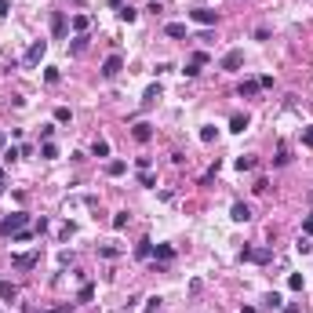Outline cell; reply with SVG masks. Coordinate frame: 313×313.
<instances>
[{"mask_svg":"<svg viewBox=\"0 0 313 313\" xmlns=\"http://www.w3.org/2000/svg\"><path fill=\"white\" fill-rule=\"evenodd\" d=\"M26 222H30V215H26V211H11V215H4V219H0V237H15V233H22Z\"/></svg>","mask_w":313,"mask_h":313,"instance_id":"6da1fadb","label":"cell"},{"mask_svg":"<svg viewBox=\"0 0 313 313\" xmlns=\"http://www.w3.org/2000/svg\"><path fill=\"white\" fill-rule=\"evenodd\" d=\"M241 259H244V262H259V266H262V262H270V259H273V251H270V248H244Z\"/></svg>","mask_w":313,"mask_h":313,"instance_id":"7a4b0ae2","label":"cell"},{"mask_svg":"<svg viewBox=\"0 0 313 313\" xmlns=\"http://www.w3.org/2000/svg\"><path fill=\"white\" fill-rule=\"evenodd\" d=\"M44 55H48V44H44V40H33L30 51H26V66H40Z\"/></svg>","mask_w":313,"mask_h":313,"instance_id":"3957f363","label":"cell"},{"mask_svg":"<svg viewBox=\"0 0 313 313\" xmlns=\"http://www.w3.org/2000/svg\"><path fill=\"white\" fill-rule=\"evenodd\" d=\"M219 66H222V69H229V73H233V69H241V66H244V51H241V48L226 51V55H222V62H219Z\"/></svg>","mask_w":313,"mask_h":313,"instance_id":"277c9868","label":"cell"},{"mask_svg":"<svg viewBox=\"0 0 313 313\" xmlns=\"http://www.w3.org/2000/svg\"><path fill=\"white\" fill-rule=\"evenodd\" d=\"M204 62H208V51H193V55H189V62H186V69H182V73H186V77H197Z\"/></svg>","mask_w":313,"mask_h":313,"instance_id":"5b68a950","label":"cell"},{"mask_svg":"<svg viewBox=\"0 0 313 313\" xmlns=\"http://www.w3.org/2000/svg\"><path fill=\"white\" fill-rule=\"evenodd\" d=\"M15 270H33L36 262H40V251H26V255H15Z\"/></svg>","mask_w":313,"mask_h":313,"instance_id":"8992f818","label":"cell"},{"mask_svg":"<svg viewBox=\"0 0 313 313\" xmlns=\"http://www.w3.org/2000/svg\"><path fill=\"white\" fill-rule=\"evenodd\" d=\"M121 66H124L121 55H109V59L102 62V77H117V73H121Z\"/></svg>","mask_w":313,"mask_h":313,"instance_id":"52a82bcc","label":"cell"},{"mask_svg":"<svg viewBox=\"0 0 313 313\" xmlns=\"http://www.w3.org/2000/svg\"><path fill=\"white\" fill-rule=\"evenodd\" d=\"M229 219H233V222H248V219H251V208H248L244 200H237V204L229 208Z\"/></svg>","mask_w":313,"mask_h":313,"instance_id":"ba28073f","label":"cell"},{"mask_svg":"<svg viewBox=\"0 0 313 313\" xmlns=\"http://www.w3.org/2000/svg\"><path fill=\"white\" fill-rule=\"evenodd\" d=\"M193 22H200V26H215V22H219V15L211 11V7H197V11H193Z\"/></svg>","mask_w":313,"mask_h":313,"instance_id":"9c48e42d","label":"cell"},{"mask_svg":"<svg viewBox=\"0 0 313 313\" xmlns=\"http://www.w3.org/2000/svg\"><path fill=\"white\" fill-rule=\"evenodd\" d=\"M51 33L55 36H66V15H62V11L51 15Z\"/></svg>","mask_w":313,"mask_h":313,"instance_id":"30bf717a","label":"cell"},{"mask_svg":"<svg viewBox=\"0 0 313 313\" xmlns=\"http://www.w3.org/2000/svg\"><path fill=\"white\" fill-rule=\"evenodd\" d=\"M229 131H237V135L248 131V113H233L229 117Z\"/></svg>","mask_w":313,"mask_h":313,"instance_id":"8fae6325","label":"cell"},{"mask_svg":"<svg viewBox=\"0 0 313 313\" xmlns=\"http://www.w3.org/2000/svg\"><path fill=\"white\" fill-rule=\"evenodd\" d=\"M0 299H4V302H15L18 299V288L11 281H0Z\"/></svg>","mask_w":313,"mask_h":313,"instance_id":"7c38bea8","label":"cell"},{"mask_svg":"<svg viewBox=\"0 0 313 313\" xmlns=\"http://www.w3.org/2000/svg\"><path fill=\"white\" fill-rule=\"evenodd\" d=\"M131 135H135V142H150V139H153V127H150V124H135Z\"/></svg>","mask_w":313,"mask_h":313,"instance_id":"4fadbf2b","label":"cell"},{"mask_svg":"<svg viewBox=\"0 0 313 313\" xmlns=\"http://www.w3.org/2000/svg\"><path fill=\"white\" fill-rule=\"evenodd\" d=\"M124 171H127V164H124V160H109V164H106V175H109V179H121Z\"/></svg>","mask_w":313,"mask_h":313,"instance_id":"5bb4252c","label":"cell"},{"mask_svg":"<svg viewBox=\"0 0 313 313\" xmlns=\"http://www.w3.org/2000/svg\"><path fill=\"white\" fill-rule=\"evenodd\" d=\"M156 98H160V84H150V88H146V95H142V106H153Z\"/></svg>","mask_w":313,"mask_h":313,"instance_id":"9a60e30c","label":"cell"},{"mask_svg":"<svg viewBox=\"0 0 313 313\" xmlns=\"http://www.w3.org/2000/svg\"><path fill=\"white\" fill-rule=\"evenodd\" d=\"M117 15H121V22H135L139 18V11H135L131 4H124V7H117Z\"/></svg>","mask_w":313,"mask_h":313,"instance_id":"2e32d148","label":"cell"},{"mask_svg":"<svg viewBox=\"0 0 313 313\" xmlns=\"http://www.w3.org/2000/svg\"><path fill=\"white\" fill-rule=\"evenodd\" d=\"M156 259H160V262H171V259H175V248H168V244H156Z\"/></svg>","mask_w":313,"mask_h":313,"instance_id":"e0dca14e","label":"cell"},{"mask_svg":"<svg viewBox=\"0 0 313 313\" xmlns=\"http://www.w3.org/2000/svg\"><path fill=\"white\" fill-rule=\"evenodd\" d=\"M69 26H73L77 33H84L88 26H91V18H88V15H73V22H69Z\"/></svg>","mask_w":313,"mask_h":313,"instance_id":"ac0fdd59","label":"cell"},{"mask_svg":"<svg viewBox=\"0 0 313 313\" xmlns=\"http://www.w3.org/2000/svg\"><path fill=\"white\" fill-rule=\"evenodd\" d=\"M164 33H168V36H186V26H182V22H168V26H164Z\"/></svg>","mask_w":313,"mask_h":313,"instance_id":"d6986e66","label":"cell"},{"mask_svg":"<svg viewBox=\"0 0 313 313\" xmlns=\"http://www.w3.org/2000/svg\"><path fill=\"white\" fill-rule=\"evenodd\" d=\"M91 153H95V156H109V142H106V139H95V146H91Z\"/></svg>","mask_w":313,"mask_h":313,"instance_id":"ffe728a7","label":"cell"},{"mask_svg":"<svg viewBox=\"0 0 313 313\" xmlns=\"http://www.w3.org/2000/svg\"><path fill=\"white\" fill-rule=\"evenodd\" d=\"M84 48H88V36H84V33H80V36H77V40H73V44H69V51H73V55H84Z\"/></svg>","mask_w":313,"mask_h":313,"instance_id":"44dd1931","label":"cell"},{"mask_svg":"<svg viewBox=\"0 0 313 313\" xmlns=\"http://www.w3.org/2000/svg\"><path fill=\"white\" fill-rule=\"evenodd\" d=\"M255 91H259V80H244V84H241V98L255 95Z\"/></svg>","mask_w":313,"mask_h":313,"instance_id":"7402d4cb","label":"cell"},{"mask_svg":"<svg viewBox=\"0 0 313 313\" xmlns=\"http://www.w3.org/2000/svg\"><path fill=\"white\" fill-rule=\"evenodd\" d=\"M135 255H139V259H150V255H153V244H150V241H139V248H135Z\"/></svg>","mask_w":313,"mask_h":313,"instance_id":"603a6c76","label":"cell"},{"mask_svg":"<svg viewBox=\"0 0 313 313\" xmlns=\"http://www.w3.org/2000/svg\"><path fill=\"white\" fill-rule=\"evenodd\" d=\"M255 168V156H237V171H251Z\"/></svg>","mask_w":313,"mask_h":313,"instance_id":"cb8c5ba5","label":"cell"},{"mask_svg":"<svg viewBox=\"0 0 313 313\" xmlns=\"http://www.w3.org/2000/svg\"><path fill=\"white\" fill-rule=\"evenodd\" d=\"M44 160H55V156H59V146H55V142H44Z\"/></svg>","mask_w":313,"mask_h":313,"instance_id":"d4e9b609","label":"cell"},{"mask_svg":"<svg viewBox=\"0 0 313 313\" xmlns=\"http://www.w3.org/2000/svg\"><path fill=\"white\" fill-rule=\"evenodd\" d=\"M291 156H288V142H281V150H277V168H284Z\"/></svg>","mask_w":313,"mask_h":313,"instance_id":"484cf974","label":"cell"},{"mask_svg":"<svg viewBox=\"0 0 313 313\" xmlns=\"http://www.w3.org/2000/svg\"><path fill=\"white\" fill-rule=\"evenodd\" d=\"M302 284H306V281H302V273H291V277H288V288L291 291H302Z\"/></svg>","mask_w":313,"mask_h":313,"instance_id":"4316f807","label":"cell"},{"mask_svg":"<svg viewBox=\"0 0 313 313\" xmlns=\"http://www.w3.org/2000/svg\"><path fill=\"white\" fill-rule=\"evenodd\" d=\"M55 121H59V124H69L73 117H69V109H66V106H59V109H55Z\"/></svg>","mask_w":313,"mask_h":313,"instance_id":"83f0119b","label":"cell"},{"mask_svg":"<svg viewBox=\"0 0 313 313\" xmlns=\"http://www.w3.org/2000/svg\"><path fill=\"white\" fill-rule=\"evenodd\" d=\"M127 226V211H117L113 215V229H124Z\"/></svg>","mask_w":313,"mask_h":313,"instance_id":"f1b7e54d","label":"cell"},{"mask_svg":"<svg viewBox=\"0 0 313 313\" xmlns=\"http://www.w3.org/2000/svg\"><path fill=\"white\" fill-rule=\"evenodd\" d=\"M200 142H215V127H200Z\"/></svg>","mask_w":313,"mask_h":313,"instance_id":"f546056e","label":"cell"},{"mask_svg":"<svg viewBox=\"0 0 313 313\" xmlns=\"http://www.w3.org/2000/svg\"><path fill=\"white\" fill-rule=\"evenodd\" d=\"M59 77H62L59 69H44V80H48V84H59Z\"/></svg>","mask_w":313,"mask_h":313,"instance_id":"4dcf8cb0","label":"cell"},{"mask_svg":"<svg viewBox=\"0 0 313 313\" xmlns=\"http://www.w3.org/2000/svg\"><path fill=\"white\" fill-rule=\"evenodd\" d=\"M295 248H299V251H302V255H310V251H313V244H310V237H302V241H299Z\"/></svg>","mask_w":313,"mask_h":313,"instance_id":"1f68e13d","label":"cell"},{"mask_svg":"<svg viewBox=\"0 0 313 313\" xmlns=\"http://www.w3.org/2000/svg\"><path fill=\"white\" fill-rule=\"evenodd\" d=\"M73 233H77V226H73V222H66V226H62V241H69Z\"/></svg>","mask_w":313,"mask_h":313,"instance_id":"d6a6232c","label":"cell"},{"mask_svg":"<svg viewBox=\"0 0 313 313\" xmlns=\"http://www.w3.org/2000/svg\"><path fill=\"white\" fill-rule=\"evenodd\" d=\"M139 182H142V186H156V179H153L150 171H142V175H139Z\"/></svg>","mask_w":313,"mask_h":313,"instance_id":"836d02e7","label":"cell"},{"mask_svg":"<svg viewBox=\"0 0 313 313\" xmlns=\"http://www.w3.org/2000/svg\"><path fill=\"white\" fill-rule=\"evenodd\" d=\"M91 295H95V288H91V284H84V288H80V302H88Z\"/></svg>","mask_w":313,"mask_h":313,"instance_id":"e575fe53","label":"cell"},{"mask_svg":"<svg viewBox=\"0 0 313 313\" xmlns=\"http://www.w3.org/2000/svg\"><path fill=\"white\" fill-rule=\"evenodd\" d=\"M146 310L156 313V310H160V299H156V295H153V299H146Z\"/></svg>","mask_w":313,"mask_h":313,"instance_id":"d590c367","label":"cell"},{"mask_svg":"<svg viewBox=\"0 0 313 313\" xmlns=\"http://www.w3.org/2000/svg\"><path fill=\"white\" fill-rule=\"evenodd\" d=\"M302 233H306V237H313V215L306 219V222H302Z\"/></svg>","mask_w":313,"mask_h":313,"instance_id":"8d00e7d4","label":"cell"},{"mask_svg":"<svg viewBox=\"0 0 313 313\" xmlns=\"http://www.w3.org/2000/svg\"><path fill=\"white\" fill-rule=\"evenodd\" d=\"M302 142H306V146H313V127H306V131H302Z\"/></svg>","mask_w":313,"mask_h":313,"instance_id":"74e56055","label":"cell"},{"mask_svg":"<svg viewBox=\"0 0 313 313\" xmlns=\"http://www.w3.org/2000/svg\"><path fill=\"white\" fill-rule=\"evenodd\" d=\"M7 11H11V4H7V0H0V18H7Z\"/></svg>","mask_w":313,"mask_h":313,"instance_id":"f35d334b","label":"cell"},{"mask_svg":"<svg viewBox=\"0 0 313 313\" xmlns=\"http://www.w3.org/2000/svg\"><path fill=\"white\" fill-rule=\"evenodd\" d=\"M284 313H299V306H295V302H288V306H284Z\"/></svg>","mask_w":313,"mask_h":313,"instance_id":"ab89813d","label":"cell"},{"mask_svg":"<svg viewBox=\"0 0 313 313\" xmlns=\"http://www.w3.org/2000/svg\"><path fill=\"white\" fill-rule=\"evenodd\" d=\"M109 4H113V7H124V0H109Z\"/></svg>","mask_w":313,"mask_h":313,"instance_id":"60d3db41","label":"cell"},{"mask_svg":"<svg viewBox=\"0 0 313 313\" xmlns=\"http://www.w3.org/2000/svg\"><path fill=\"white\" fill-rule=\"evenodd\" d=\"M51 313H69V306H62V310H51Z\"/></svg>","mask_w":313,"mask_h":313,"instance_id":"b9f144b4","label":"cell"},{"mask_svg":"<svg viewBox=\"0 0 313 313\" xmlns=\"http://www.w3.org/2000/svg\"><path fill=\"white\" fill-rule=\"evenodd\" d=\"M0 189H4V168H0Z\"/></svg>","mask_w":313,"mask_h":313,"instance_id":"7bdbcfd3","label":"cell"},{"mask_svg":"<svg viewBox=\"0 0 313 313\" xmlns=\"http://www.w3.org/2000/svg\"><path fill=\"white\" fill-rule=\"evenodd\" d=\"M0 146H4V131H0Z\"/></svg>","mask_w":313,"mask_h":313,"instance_id":"ee69618b","label":"cell"}]
</instances>
